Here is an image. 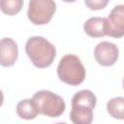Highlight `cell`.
<instances>
[{
	"label": "cell",
	"mask_w": 124,
	"mask_h": 124,
	"mask_svg": "<svg viewBox=\"0 0 124 124\" xmlns=\"http://www.w3.org/2000/svg\"><path fill=\"white\" fill-rule=\"evenodd\" d=\"M40 114L48 117H59L66 108L63 98L49 90H40L33 95Z\"/></svg>",
	"instance_id": "4"
},
{
	"label": "cell",
	"mask_w": 124,
	"mask_h": 124,
	"mask_svg": "<svg viewBox=\"0 0 124 124\" xmlns=\"http://www.w3.org/2000/svg\"><path fill=\"white\" fill-rule=\"evenodd\" d=\"M106 33L116 39L124 36V5H117L110 11L107 18Z\"/></svg>",
	"instance_id": "7"
},
{
	"label": "cell",
	"mask_w": 124,
	"mask_h": 124,
	"mask_svg": "<svg viewBox=\"0 0 124 124\" xmlns=\"http://www.w3.org/2000/svg\"><path fill=\"white\" fill-rule=\"evenodd\" d=\"M70 119L75 124H90L93 121V109L97 104L95 94L88 89L77 92L72 98Z\"/></svg>",
	"instance_id": "2"
},
{
	"label": "cell",
	"mask_w": 124,
	"mask_h": 124,
	"mask_svg": "<svg viewBox=\"0 0 124 124\" xmlns=\"http://www.w3.org/2000/svg\"><path fill=\"white\" fill-rule=\"evenodd\" d=\"M56 11L54 0H29L27 16L31 23L35 25H45L48 23Z\"/></svg>",
	"instance_id": "5"
},
{
	"label": "cell",
	"mask_w": 124,
	"mask_h": 124,
	"mask_svg": "<svg viewBox=\"0 0 124 124\" xmlns=\"http://www.w3.org/2000/svg\"><path fill=\"white\" fill-rule=\"evenodd\" d=\"M123 88H124V78H123Z\"/></svg>",
	"instance_id": "15"
},
{
	"label": "cell",
	"mask_w": 124,
	"mask_h": 124,
	"mask_svg": "<svg viewBox=\"0 0 124 124\" xmlns=\"http://www.w3.org/2000/svg\"><path fill=\"white\" fill-rule=\"evenodd\" d=\"M16 113L21 119H35L40 114L36 102L32 99H23L16 105Z\"/></svg>",
	"instance_id": "10"
},
{
	"label": "cell",
	"mask_w": 124,
	"mask_h": 124,
	"mask_svg": "<svg viewBox=\"0 0 124 124\" xmlns=\"http://www.w3.org/2000/svg\"><path fill=\"white\" fill-rule=\"evenodd\" d=\"M119 56V50L116 45L110 42H101L94 48V57L97 63L104 67H109L115 64Z\"/></svg>",
	"instance_id": "6"
},
{
	"label": "cell",
	"mask_w": 124,
	"mask_h": 124,
	"mask_svg": "<svg viewBox=\"0 0 124 124\" xmlns=\"http://www.w3.org/2000/svg\"><path fill=\"white\" fill-rule=\"evenodd\" d=\"M23 7V0H0L1 11L8 16L18 14Z\"/></svg>",
	"instance_id": "12"
},
{
	"label": "cell",
	"mask_w": 124,
	"mask_h": 124,
	"mask_svg": "<svg viewBox=\"0 0 124 124\" xmlns=\"http://www.w3.org/2000/svg\"><path fill=\"white\" fill-rule=\"evenodd\" d=\"M106 24H107V18L93 16L88 18L84 22L83 30L89 37H92V38L104 37V36H107Z\"/></svg>",
	"instance_id": "9"
},
{
	"label": "cell",
	"mask_w": 124,
	"mask_h": 124,
	"mask_svg": "<svg viewBox=\"0 0 124 124\" xmlns=\"http://www.w3.org/2000/svg\"><path fill=\"white\" fill-rule=\"evenodd\" d=\"M64 2H67V3H73V2H76L77 0H62Z\"/></svg>",
	"instance_id": "14"
},
{
	"label": "cell",
	"mask_w": 124,
	"mask_h": 124,
	"mask_svg": "<svg viewBox=\"0 0 124 124\" xmlns=\"http://www.w3.org/2000/svg\"><path fill=\"white\" fill-rule=\"evenodd\" d=\"M109 0H84L85 6L92 11H99L107 7Z\"/></svg>",
	"instance_id": "13"
},
{
	"label": "cell",
	"mask_w": 124,
	"mask_h": 124,
	"mask_svg": "<svg viewBox=\"0 0 124 124\" xmlns=\"http://www.w3.org/2000/svg\"><path fill=\"white\" fill-rule=\"evenodd\" d=\"M18 57L16 43L12 38H3L0 46V64L3 67H12Z\"/></svg>",
	"instance_id": "8"
},
{
	"label": "cell",
	"mask_w": 124,
	"mask_h": 124,
	"mask_svg": "<svg viewBox=\"0 0 124 124\" xmlns=\"http://www.w3.org/2000/svg\"><path fill=\"white\" fill-rule=\"evenodd\" d=\"M57 76L61 81L77 86L83 82L86 72L79 57L75 54H66L59 61Z\"/></svg>",
	"instance_id": "3"
},
{
	"label": "cell",
	"mask_w": 124,
	"mask_h": 124,
	"mask_svg": "<svg viewBox=\"0 0 124 124\" xmlns=\"http://www.w3.org/2000/svg\"><path fill=\"white\" fill-rule=\"evenodd\" d=\"M107 110L112 118L124 120V97L110 99L107 104Z\"/></svg>",
	"instance_id": "11"
},
{
	"label": "cell",
	"mask_w": 124,
	"mask_h": 124,
	"mask_svg": "<svg viewBox=\"0 0 124 124\" xmlns=\"http://www.w3.org/2000/svg\"><path fill=\"white\" fill-rule=\"evenodd\" d=\"M25 52L32 64L40 69L49 67L56 56L55 46L41 36H33L27 40Z\"/></svg>",
	"instance_id": "1"
}]
</instances>
